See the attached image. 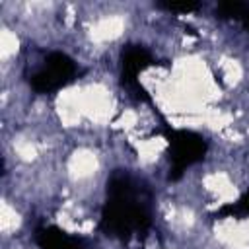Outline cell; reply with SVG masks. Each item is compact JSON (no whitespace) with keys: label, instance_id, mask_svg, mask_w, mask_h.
Listing matches in <instances>:
<instances>
[{"label":"cell","instance_id":"3957f363","mask_svg":"<svg viewBox=\"0 0 249 249\" xmlns=\"http://www.w3.org/2000/svg\"><path fill=\"white\" fill-rule=\"evenodd\" d=\"M78 74H80L78 64L66 53L53 51L47 54L43 66L35 74H31L29 84L39 93H53L72 84L78 78Z\"/></svg>","mask_w":249,"mask_h":249},{"label":"cell","instance_id":"6da1fadb","mask_svg":"<svg viewBox=\"0 0 249 249\" xmlns=\"http://www.w3.org/2000/svg\"><path fill=\"white\" fill-rule=\"evenodd\" d=\"M150 226L152 210L146 189L126 173H113L107 181V200L101 208V231L128 241L134 235H144Z\"/></svg>","mask_w":249,"mask_h":249},{"label":"cell","instance_id":"5b68a950","mask_svg":"<svg viewBox=\"0 0 249 249\" xmlns=\"http://www.w3.org/2000/svg\"><path fill=\"white\" fill-rule=\"evenodd\" d=\"M39 249H86L84 241L56 226H41L35 230Z\"/></svg>","mask_w":249,"mask_h":249},{"label":"cell","instance_id":"277c9868","mask_svg":"<svg viewBox=\"0 0 249 249\" xmlns=\"http://www.w3.org/2000/svg\"><path fill=\"white\" fill-rule=\"evenodd\" d=\"M154 64H156L154 56L140 45H128L121 53V82L138 99H146V101L150 99L146 89L138 82V76Z\"/></svg>","mask_w":249,"mask_h":249},{"label":"cell","instance_id":"7a4b0ae2","mask_svg":"<svg viewBox=\"0 0 249 249\" xmlns=\"http://www.w3.org/2000/svg\"><path fill=\"white\" fill-rule=\"evenodd\" d=\"M163 136L167 140V154H169V179L177 181L187 167L200 161L206 154V140L198 132L173 128L169 124L163 126Z\"/></svg>","mask_w":249,"mask_h":249},{"label":"cell","instance_id":"ba28073f","mask_svg":"<svg viewBox=\"0 0 249 249\" xmlns=\"http://www.w3.org/2000/svg\"><path fill=\"white\" fill-rule=\"evenodd\" d=\"M158 8L171 14H191L200 8L198 2H158Z\"/></svg>","mask_w":249,"mask_h":249},{"label":"cell","instance_id":"52a82bcc","mask_svg":"<svg viewBox=\"0 0 249 249\" xmlns=\"http://www.w3.org/2000/svg\"><path fill=\"white\" fill-rule=\"evenodd\" d=\"M212 216L214 218H247L249 216V191H245L237 200L220 206Z\"/></svg>","mask_w":249,"mask_h":249},{"label":"cell","instance_id":"8992f818","mask_svg":"<svg viewBox=\"0 0 249 249\" xmlns=\"http://www.w3.org/2000/svg\"><path fill=\"white\" fill-rule=\"evenodd\" d=\"M216 14L224 19H233L245 27L249 33V4L247 2H237V0H226L216 6Z\"/></svg>","mask_w":249,"mask_h":249}]
</instances>
